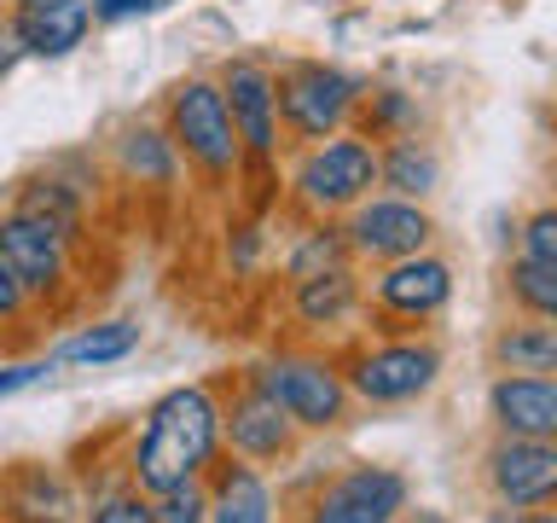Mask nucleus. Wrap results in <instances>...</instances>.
<instances>
[{
  "instance_id": "obj_7",
  "label": "nucleus",
  "mask_w": 557,
  "mask_h": 523,
  "mask_svg": "<svg viewBox=\"0 0 557 523\" xmlns=\"http://www.w3.org/2000/svg\"><path fill=\"white\" fill-rule=\"evenodd\" d=\"M215 82L226 94V111H233V129L244 139V181L250 174H285L290 139L285 122H278V82H273V59L268 52H226L215 64Z\"/></svg>"
},
{
  "instance_id": "obj_16",
  "label": "nucleus",
  "mask_w": 557,
  "mask_h": 523,
  "mask_svg": "<svg viewBox=\"0 0 557 523\" xmlns=\"http://www.w3.org/2000/svg\"><path fill=\"white\" fill-rule=\"evenodd\" d=\"M111 174L128 181L134 192H181L186 181V157L174 146V134L163 129V117H128L111 134Z\"/></svg>"
},
{
  "instance_id": "obj_8",
  "label": "nucleus",
  "mask_w": 557,
  "mask_h": 523,
  "mask_svg": "<svg viewBox=\"0 0 557 523\" xmlns=\"http://www.w3.org/2000/svg\"><path fill=\"white\" fill-rule=\"evenodd\" d=\"M407 506H412V483L400 465L343 460L290 506L285 523H400Z\"/></svg>"
},
{
  "instance_id": "obj_31",
  "label": "nucleus",
  "mask_w": 557,
  "mask_h": 523,
  "mask_svg": "<svg viewBox=\"0 0 557 523\" xmlns=\"http://www.w3.org/2000/svg\"><path fill=\"white\" fill-rule=\"evenodd\" d=\"M52 373H59V361H52V355H24V361H0V401H12V396L35 390V384H47Z\"/></svg>"
},
{
  "instance_id": "obj_17",
  "label": "nucleus",
  "mask_w": 557,
  "mask_h": 523,
  "mask_svg": "<svg viewBox=\"0 0 557 523\" xmlns=\"http://www.w3.org/2000/svg\"><path fill=\"white\" fill-rule=\"evenodd\" d=\"M0 12H7L24 59H41V64H59L70 52H82L99 24L94 0H7Z\"/></svg>"
},
{
  "instance_id": "obj_34",
  "label": "nucleus",
  "mask_w": 557,
  "mask_h": 523,
  "mask_svg": "<svg viewBox=\"0 0 557 523\" xmlns=\"http://www.w3.org/2000/svg\"><path fill=\"white\" fill-rule=\"evenodd\" d=\"M482 523H557V506H546V512H522V506H494Z\"/></svg>"
},
{
  "instance_id": "obj_4",
  "label": "nucleus",
  "mask_w": 557,
  "mask_h": 523,
  "mask_svg": "<svg viewBox=\"0 0 557 523\" xmlns=\"http://www.w3.org/2000/svg\"><path fill=\"white\" fill-rule=\"evenodd\" d=\"M244 378L261 384L278 408H285L302 436H331L355 418V390L343 378V355H331L320 343H273L261 361L244 366Z\"/></svg>"
},
{
  "instance_id": "obj_33",
  "label": "nucleus",
  "mask_w": 557,
  "mask_h": 523,
  "mask_svg": "<svg viewBox=\"0 0 557 523\" xmlns=\"http://www.w3.org/2000/svg\"><path fill=\"white\" fill-rule=\"evenodd\" d=\"M163 7L169 0H94V17L99 24H134V17H151Z\"/></svg>"
},
{
  "instance_id": "obj_23",
  "label": "nucleus",
  "mask_w": 557,
  "mask_h": 523,
  "mask_svg": "<svg viewBox=\"0 0 557 523\" xmlns=\"http://www.w3.org/2000/svg\"><path fill=\"white\" fill-rule=\"evenodd\" d=\"M487 366L494 373H552L557 378V320H505L487 338Z\"/></svg>"
},
{
  "instance_id": "obj_6",
  "label": "nucleus",
  "mask_w": 557,
  "mask_h": 523,
  "mask_svg": "<svg viewBox=\"0 0 557 523\" xmlns=\"http://www.w3.org/2000/svg\"><path fill=\"white\" fill-rule=\"evenodd\" d=\"M442 373L447 355L424 331H372L343 355V378L360 408H412V401L435 396Z\"/></svg>"
},
{
  "instance_id": "obj_1",
  "label": "nucleus",
  "mask_w": 557,
  "mask_h": 523,
  "mask_svg": "<svg viewBox=\"0 0 557 523\" xmlns=\"http://www.w3.org/2000/svg\"><path fill=\"white\" fill-rule=\"evenodd\" d=\"M226 453V413H221V384L191 378L174 384L139 413V430L128 453H122V471L139 495H169V488L203 483L215 460Z\"/></svg>"
},
{
  "instance_id": "obj_14",
  "label": "nucleus",
  "mask_w": 557,
  "mask_h": 523,
  "mask_svg": "<svg viewBox=\"0 0 557 523\" xmlns=\"http://www.w3.org/2000/svg\"><path fill=\"white\" fill-rule=\"evenodd\" d=\"M482 495L487 506H522V512L557 506V442L494 436L482 448Z\"/></svg>"
},
{
  "instance_id": "obj_19",
  "label": "nucleus",
  "mask_w": 557,
  "mask_h": 523,
  "mask_svg": "<svg viewBox=\"0 0 557 523\" xmlns=\"http://www.w3.org/2000/svg\"><path fill=\"white\" fill-rule=\"evenodd\" d=\"M494 436H540L557 442V378L552 373H494L487 384Z\"/></svg>"
},
{
  "instance_id": "obj_12",
  "label": "nucleus",
  "mask_w": 557,
  "mask_h": 523,
  "mask_svg": "<svg viewBox=\"0 0 557 523\" xmlns=\"http://www.w3.org/2000/svg\"><path fill=\"white\" fill-rule=\"evenodd\" d=\"M221 413H226V453L244 460V465L278 471V465H290L296 453H302V442H308L302 425H296V418L244 373L233 384V396H221Z\"/></svg>"
},
{
  "instance_id": "obj_26",
  "label": "nucleus",
  "mask_w": 557,
  "mask_h": 523,
  "mask_svg": "<svg viewBox=\"0 0 557 523\" xmlns=\"http://www.w3.org/2000/svg\"><path fill=\"white\" fill-rule=\"evenodd\" d=\"M505 296H511L517 314L529 320H557V268L546 262H529V256H505Z\"/></svg>"
},
{
  "instance_id": "obj_15",
  "label": "nucleus",
  "mask_w": 557,
  "mask_h": 523,
  "mask_svg": "<svg viewBox=\"0 0 557 523\" xmlns=\"http://www.w3.org/2000/svg\"><path fill=\"white\" fill-rule=\"evenodd\" d=\"M285 314H290V326L302 343L348 331L366 314V268L360 262H343V268H331V273L296 279V285H285Z\"/></svg>"
},
{
  "instance_id": "obj_10",
  "label": "nucleus",
  "mask_w": 557,
  "mask_h": 523,
  "mask_svg": "<svg viewBox=\"0 0 557 523\" xmlns=\"http://www.w3.org/2000/svg\"><path fill=\"white\" fill-rule=\"evenodd\" d=\"M76 251H82V244L70 233H59L52 221L29 216V209H17V204L0 209V256L12 262L17 279H24V291L35 296V308L70 296V285H76Z\"/></svg>"
},
{
  "instance_id": "obj_35",
  "label": "nucleus",
  "mask_w": 557,
  "mask_h": 523,
  "mask_svg": "<svg viewBox=\"0 0 557 523\" xmlns=\"http://www.w3.org/2000/svg\"><path fill=\"white\" fill-rule=\"evenodd\" d=\"M400 523H453V518L435 512V506H407V512H400Z\"/></svg>"
},
{
  "instance_id": "obj_32",
  "label": "nucleus",
  "mask_w": 557,
  "mask_h": 523,
  "mask_svg": "<svg viewBox=\"0 0 557 523\" xmlns=\"http://www.w3.org/2000/svg\"><path fill=\"white\" fill-rule=\"evenodd\" d=\"M35 314V296L24 291V279L12 273V262L0 256V331H12V326H24Z\"/></svg>"
},
{
  "instance_id": "obj_9",
  "label": "nucleus",
  "mask_w": 557,
  "mask_h": 523,
  "mask_svg": "<svg viewBox=\"0 0 557 523\" xmlns=\"http://www.w3.org/2000/svg\"><path fill=\"white\" fill-rule=\"evenodd\" d=\"M459 279H453V262L442 251H418L400 256L389 268H366V314H372V331H418L430 320H442Z\"/></svg>"
},
{
  "instance_id": "obj_29",
  "label": "nucleus",
  "mask_w": 557,
  "mask_h": 523,
  "mask_svg": "<svg viewBox=\"0 0 557 523\" xmlns=\"http://www.w3.org/2000/svg\"><path fill=\"white\" fill-rule=\"evenodd\" d=\"M511 256H529V262L557 268V198L534 204L529 216H517V251Z\"/></svg>"
},
{
  "instance_id": "obj_27",
  "label": "nucleus",
  "mask_w": 557,
  "mask_h": 523,
  "mask_svg": "<svg viewBox=\"0 0 557 523\" xmlns=\"http://www.w3.org/2000/svg\"><path fill=\"white\" fill-rule=\"evenodd\" d=\"M273 239H268V216H256V209H238V216L221 221V262L233 279H250L261 273V262H268Z\"/></svg>"
},
{
  "instance_id": "obj_30",
  "label": "nucleus",
  "mask_w": 557,
  "mask_h": 523,
  "mask_svg": "<svg viewBox=\"0 0 557 523\" xmlns=\"http://www.w3.org/2000/svg\"><path fill=\"white\" fill-rule=\"evenodd\" d=\"M151 523H209V488L203 483H186V488L157 495L151 500Z\"/></svg>"
},
{
  "instance_id": "obj_36",
  "label": "nucleus",
  "mask_w": 557,
  "mask_h": 523,
  "mask_svg": "<svg viewBox=\"0 0 557 523\" xmlns=\"http://www.w3.org/2000/svg\"><path fill=\"white\" fill-rule=\"evenodd\" d=\"M308 7H331V0H308Z\"/></svg>"
},
{
  "instance_id": "obj_13",
  "label": "nucleus",
  "mask_w": 557,
  "mask_h": 523,
  "mask_svg": "<svg viewBox=\"0 0 557 523\" xmlns=\"http://www.w3.org/2000/svg\"><path fill=\"white\" fill-rule=\"evenodd\" d=\"M94 198H99V163L87 151H59L47 157L35 174L12 186V204L29 209V216L52 221L59 233H70L76 244H87V216H94Z\"/></svg>"
},
{
  "instance_id": "obj_28",
  "label": "nucleus",
  "mask_w": 557,
  "mask_h": 523,
  "mask_svg": "<svg viewBox=\"0 0 557 523\" xmlns=\"http://www.w3.org/2000/svg\"><path fill=\"white\" fill-rule=\"evenodd\" d=\"M82 523H151V495H139L128 471H116L82 495Z\"/></svg>"
},
{
  "instance_id": "obj_24",
  "label": "nucleus",
  "mask_w": 557,
  "mask_h": 523,
  "mask_svg": "<svg viewBox=\"0 0 557 523\" xmlns=\"http://www.w3.org/2000/svg\"><path fill=\"white\" fill-rule=\"evenodd\" d=\"M343 262H355L343 221H302V227L290 233L285 256H278V279H285V285H296V279L331 273V268H343Z\"/></svg>"
},
{
  "instance_id": "obj_22",
  "label": "nucleus",
  "mask_w": 557,
  "mask_h": 523,
  "mask_svg": "<svg viewBox=\"0 0 557 523\" xmlns=\"http://www.w3.org/2000/svg\"><path fill=\"white\" fill-rule=\"evenodd\" d=\"M442 174H447V163H442V151H435V139H424V129L377 146V192L430 204L435 192H442Z\"/></svg>"
},
{
  "instance_id": "obj_5",
  "label": "nucleus",
  "mask_w": 557,
  "mask_h": 523,
  "mask_svg": "<svg viewBox=\"0 0 557 523\" xmlns=\"http://www.w3.org/2000/svg\"><path fill=\"white\" fill-rule=\"evenodd\" d=\"M273 82H278V122H285L290 146H313V139L355 129L360 99L372 87L360 70H348L337 59H313V52L273 59Z\"/></svg>"
},
{
  "instance_id": "obj_18",
  "label": "nucleus",
  "mask_w": 557,
  "mask_h": 523,
  "mask_svg": "<svg viewBox=\"0 0 557 523\" xmlns=\"http://www.w3.org/2000/svg\"><path fill=\"white\" fill-rule=\"evenodd\" d=\"M0 523H82V488L47 460H17L0 471Z\"/></svg>"
},
{
  "instance_id": "obj_20",
  "label": "nucleus",
  "mask_w": 557,
  "mask_h": 523,
  "mask_svg": "<svg viewBox=\"0 0 557 523\" xmlns=\"http://www.w3.org/2000/svg\"><path fill=\"white\" fill-rule=\"evenodd\" d=\"M203 488H209V523H285V495L273 488V477L261 465L221 453Z\"/></svg>"
},
{
  "instance_id": "obj_25",
  "label": "nucleus",
  "mask_w": 557,
  "mask_h": 523,
  "mask_svg": "<svg viewBox=\"0 0 557 523\" xmlns=\"http://www.w3.org/2000/svg\"><path fill=\"white\" fill-rule=\"evenodd\" d=\"M355 129L383 146V139H400V134L424 129V105H418V94H412V87H400V82H372V87H366V99H360Z\"/></svg>"
},
{
  "instance_id": "obj_2",
  "label": "nucleus",
  "mask_w": 557,
  "mask_h": 523,
  "mask_svg": "<svg viewBox=\"0 0 557 523\" xmlns=\"http://www.w3.org/2000/svg\"><path fill=\"white\" fill-rule=\"evenodd\" d=\"M377 192V139L343 129L285 151V209L302 221H343Z\"/></svg>"
},
{
  "instance_id": "obj_11",
  "label": "nucleus",
  "mask_w": 557,
  "mask_h": 523,
  "mask_svg": "<svg viewBox=\"0 0 557 523\" xmlns=\"http://www.w3.org/2000/svg\"><path fill=\"white\" fill-rule=\"evenodd\" d=\"M348 251L360 268H389L400 256L435 251V216L418 198H395V192H372L366 204H355L343 216Z\"/></svg>"
},
{
  "instance_id": "obj_21",
  "label": "nucleus",
  "mask_w": 557,
  "mask_h": 523,
  "mask_svg": "<svg viewBox=\"0 0 557 523\" xmlns=\"http://www.w3.org/2000/svg\"><path fill=\"white\" fill-rule=\"evenodd\" d=\"M139 343H146V326H139L134 314H111V320L76 326L70 338L52 343L47 355L59 366H76V373H104V366H122L128 355H139Z\"/></svg>"
},
{
  "instance_id": "obj_3",
  "label": "nucleus",
  "mask_w": 557,
  "mask_h": 523,
  "mask_svg": "<svg viewBox=\"0 0 557 523\" xmlns=\"http://www.w3.org/2000/svg\"><path fill=\"white\" fill-rule=\"evenodd\" d=\"M157 117H163V129L174 134V146H181L186 174H198L209 192H233L244 181V139L233 129V111H226L215 70L174 76Z\"/></svg>"
}]
</instances>
